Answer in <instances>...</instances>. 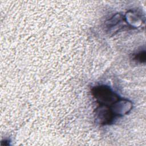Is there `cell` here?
I'll use <instances>...</instances> for the list:
<instances>
[{
	"mask_svg": "<svg viewBox=\"0 0 146 146\" xmlns=\"http://www.w3.org/2000/svg\"><path fill=\"white\" fill-rule=\"evenodd\" d=\"M92 94L99 105L110 107L120 99L118 95L109 87L104 85L98 86L92 88Z\"/></svg>",
	"mask_w": 146,
	"mask_h": 146,
	"instance_id": "cell-1",
	"label": "cell"
},
{
	"mask_svg": "<svg viewBox=\"0 0 146 146\" xmlns=\"http://www.w3.org/2000/svg\"><path fill=\"white\" fill-rule=\"evenodd\" d=\"M95 115L96 121L103 125L112 123L116 116L111 108L104 105H100L96 109Z\"/></svg>",
	"mask_w": 146,
	"mask_h": 146,
	"instance_id": "cell-2",
	"label": "cell"
},
{
	"mask_svg": "<svg viewBox=\"0 0 146 146\" xmlns=\"http://www.w3.org/2000/svg\"><path fill=\"white\" fill-rule=\"evenodd\" d=\"M134 59L140 62L144 63L145 61V51H140L138 53L134 55Z\"/></svg>",
	"mask_w": 146,
	"mask_h": 146,
	"instance_id": "cell-3",
	"label": "cell"
}]
</instances>
